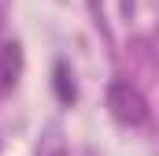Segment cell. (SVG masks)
<instances>
[{
    "instance_id": "obj_1",
    "label": "cell",
    "mask_w": 159,
    "mask_h": 156,
    "mask_svg": "<svg viewBox=\"0 0 159 156\" xmlns=\"http://www.w3.org/2000/svg\"><path fill=\"white\" fill-rule=\"evenodd\" d=\"M107 108H111V115L126 123V126H141V123H148V104H144V97L129 85V82H115L111 89H107Z\"/></svg>"
},
{
    "instance_id": "obj_2",
    "label": "cell",
    "mask_w": 159,
    "mask_h": 156,
    "mask_svg": "<svg viewBox=\"0 0 159 156\" xmlns=\"http://www.w3.org/2000/svg\"><path fill=\"white\" fill-rule=\"evenodd\" d=\"M19 75H22V48L15 41H7V45H0V93H7L19 82Z\"/></svg>"
}]
</instances>
